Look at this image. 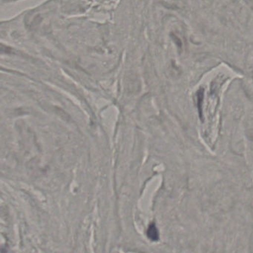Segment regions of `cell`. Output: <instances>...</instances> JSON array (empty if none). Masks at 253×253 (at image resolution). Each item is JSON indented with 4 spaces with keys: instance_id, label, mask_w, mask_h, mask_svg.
<instances>
[{
    "instance_id": "6da1fadb",
    "label": "cell",
    "mask_w": 253,
    "mask_h": 253,
    "mask_svg": "<svg viewBox=\"0 0 253 253\" xmlns=\"http://www.w3.org/2000/svg\"><path fill=\"white\" fill-rule=\"evenodd\" d=\"M203 97H204V90L203 88L199 89L197 92L198 109H199V114L202 121H203V109H202V106H203Z\"/></svg>"
},
{
    "instance_id": "7a4b0ae2",
    "label": "cell",
    "mask_w": 253,
    "mask_h": 253,
    "mask_svg": "<svg viewBox=\"0 0 253 253\" xmlns=\"http://www.w3.org/2000/svg\"><path fill=\"white\" fill-rule=\"evenodd\" d=\"M147 236L150 240L153 241V242L158 240V230H157L155 224H154V223L150 224V227H149L148 230H147Z\"/></svg>"
}]
</instances>
